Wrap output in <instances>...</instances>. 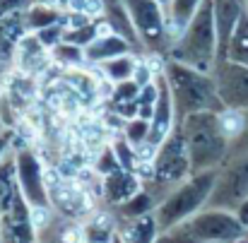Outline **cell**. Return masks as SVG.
<instances>
[{
  "instance_id": "21",
  "label": "cell",
  "mask_w": 248,
  "mask_h": 243,
  "mask_svg": "<svg viewBox=\"0 0 248 243\" xmlns=\"http://www.w3.org/2000/svg\"><path fill=\"white\" fill-rule=\"evenodd\" d=\"M19 193L17 183V168H15V157H7L0 164V214L12 205V200Z\"/></svg>"
},
{
  "instance_id": "13",
  "label": "cell",
  "mask_w": 248,
  "mask_h": 243,
  "mask_svg": "<svg viewBox=\"0 0 248 243\" xmlns=\"http://www.w3.org/2000/svg\"><path fill=\"white\" fill-rule=\"evenodd\" d=\"M140 190H142V178L135 171H128L123 166L101 176V197L108 200L111 205H123Z\"/></svg>"
},
{
  "instance_id": "27",
  "label": "cell",
  "mask_w": 248,
  "mask_h": 243,
  "mask_svg": "<svg viewBox=\"0 0 248 243\" xmlns=\"http://www.w3.org/2000/svg\"><path fill=\"white\" fill-rule=\"evenodd\" d=\"M65 27L58 22V24H53V27H46V29H41V31H36V36H39V41L51 51V48H56L58 44H63L65 41Z\"/></svg>"
},
{
  "instance_id": "19",
  "label": "cell",
  "mask_w": 248,
  "mask_h": 243,
  "mask_svg": "<svg viewBox=\"0 0 248 243\" xmlns=\"http://www.w3.org/2000/svg\"><path fill=\"white\" fill-rule=\"evenodd\" d=\"M63 19V10L58 7H51V5H41V2H31L27 10H24V27L27 31L36 34L46 27H53Z\"/></svg>"
},
{
  "instance_id": "35",
  "label": "cell",
  "mask_w": 248,
  "mask_h": 243,
  "mask_svg": "<svg viewBox=\"0 0 248 243\" xmlns=\"http://www.w3.org/2000/svg\"><path fill=\"white\" fill-rule=\"evenodd\" d=\"M244 2H246V10H248V0H244Z\"/></svg>"
},
{
  "instance_id": "15",
  "label": "cell",
  "mask_w": 248,
  "mask_h": 243,
  "mask_svg": "<svg viewBox=\"0 0 248 243\" xmlns=\"http://www.w3.org/2000/svg\"><path fill=\"white\" fill-rule=\"evenodd\" d=\"M133 51V44L128 39H123L121 34L116 31H106L101 34L96 41H92L87 48H84V58L87 63H104V61H111V58H118V56H125Z\"/></svg>"
},
{
  "instance_id": "24",
  "label": "cell",
  "mask_w": 248,
  "mask_h": 243,
  "mask_svg": "<svg viewBox=\"0 0 248 243\" xmlns=\"http://www.w3.org/2000/svg\"><path fill=\"white\" fill-rule=\"evenodd\" d=\"M155 207H157L155 195H152V193H147V190H140L138 195H133L128 202H123V205H121V214H123V217L140 219V217H145V214H152V210H155Z\"/></svg>"
},
{
  "instance_id": "23",
  "label": "cell",
  "mask_w": 248,
  "mask_h": 243,
  "mask_svg": "<svg viewBox=\"0 0 248 243\" xmlns=\"http://www.w3.org/2000/svg\"><path fill=\"white\" fill-rule=\"evenodd\" d=\"M227 61H234V63H241L248 68V10L244 12L234 36H232V44H229V51H227Z\"/></svg>"
},
{
  "instance_id": "6",
  "label": "cell",
  "mask_w": 248,
  "mask_h": 243,
  "mask_svg": "<svg viewBox=\"0 0 248 243\" xmlns=\"http://www.w3.org/2000/svg\"><path fill=\"white\" fill-rule=\"evenodd\" d=\"M188 176H193L190 168V154H188V145H186V135L183 130L176 125L171 130V135L157 150V157L152 162V181L159 185H173L186 181Z\"/></svg>"
},
{
  "instance_id": "26",
  "label": "cell",
  "mask_w": 248,
  "mask_h": 243,
  "mask_svg": "<svg viewBox=\"0 0 248 243\" xmlns=\"http://www.w3.org/2000/svg\"><path fill=\"white\" fill-rule=\"evenodd\" d=\"M150 128H152V121H147V118H130V121H125L123 135H125V140L133 147H140V145H145L150 140Z\"/></svg>"
},
{
  "instance_id": "8",
  "label": "cell",
  "mask_w": 248,
  "mask_h": 243,
  "mask_svg": "<svg viewBox=\"0 0 248 243\" xmlns=\"http://www.w3.org/2000/svg\"><path fill=\"white\" fill-rule=\"evenodd\" d=\"M48 183V197L51 207L58 210L68 219H82L94 210L92 193L84 188L78 178H68L58 171H46Z\"/></svg>"
},
{
  "instance_id": "29",
  "label": "cell",
  "mask_w": 248,
  "mask_h": 243,
  "mask_svg": "<svg viewBox=\"0 0 248 243\" xmlns=\"http://www.w3.org/2000/svg\"><path fill=\"white\" fill-rule=\"evenodd\" d=\"M12 140H15V130L12 128L0 130V164L5 162V154L12 152Z\"/></svg>"
},
{
  "instance_id": "10",
  "label": "cell",
  "mask_w": 248,
  "mask_h": 243,
  "mask_svg": "<svg viewBox=\"0 0 248 243\" xmlns=\"http://www.w3.org/2000/svg\"><path fill=\"white\" fill-rule=\"evenodd\" d=\"M248 197V152L236 157L224 171H219L217 188L210 197V207L236 212V207Z\"/></svg>"
},
{
  "instance_id": "30",
  "label": "cell",
  "mask_w": 248,
  "mask_h": 243,
  "mask_svg": "<svg viewBox=\"0 0 248 243\" xmlns=\"http://www.w3.org/2000/svg\"><path fill=\"white\" fill-rule=\"evenodd\" d=\"M234 214L239 217V222H241V224L248 229V197L241 202V205H239V207H236V212H234Z\"/></svg>"
},
{
  "instance_id": "36",
  "label": "cell",
  "mask_w": 248,
  "mask_h": 243,
  "mask_svg": "<svg viewBox=\"0 0 248 243\" xmlns=\"http://www.w3.org/2000/svg\"><path fill=\"white\" fill-rule=\"evenodd\" d=\"M51 243H61V241H51Z\"/></svg>"
},
{
  "instance_id": "1",
  "label": "cell",
  "mask_w": 248,
  "mask_h": 243,
  "mask_svg": "<svg viewBox=\"0 0 248 243\" xmlns=\"http://www.w3.org/2000/svg\"><path fill=\"white\" fill-rule=\"evenodd\" d=\"M169 61L190 65L202 73H215L219 61V39L215 27L212 0H205L188 27L169 46Z\"/></svg>"
},
{
  "instance_id": "3",
  "label": "cell",
  "mask_w": 248,
  "mask_h": 243,
  "mask_svg": "<svg viewBox=\"0 0 248 243\" xmlns=\"http://www.w3.org/2000/svg\"><path fill=\"white\" fill-rule=\"evenodd\" d=\"M188 145L190 154V168L193 173H202L210 168H217L229 154V137L222 128L219 111H200L186 116L181 123H176Z\"/></svg>"
},
{
  "instance_id": "9",
  "label": "cell",
  "mask_w": 248,
  "mask_h": 243,
  "mask_svg": "<svg viewBox=\"0 0 248 243\" xmlns=\"http://www.w3.org/2000/svg\"><path fill=\"white\" fill-rule=\"evenodd\" d=\"M15 168H17V183L31 210H48V183H46V166L31 150H17L15 152ZM53 210V207H51Z\"/></svg>"
},
{
  "instance_id": "7",
  "label": "cell",
  "mask_w": 248,
  "mask_h": 243,
  "mask_svg": "<svg viewBox=\"0 0 248 243\" xmlns=\"http://www.w3.org/2000/svg\"><path fill=\"white\" fill-rule=\"evenodd\" d=\"M186 227L190 229L198 243H236L248 231L236 214H232L229 210H217V207H210L186 219Z\"/></svg>"
},
{
  "instance_id": "14",
  "label": "cell",
  "mask_w": 248,
  "mask_h": 243,
  "mask_svg": "<svg viewBox=\"0 0 248 243\" xmlns=\"http://www.w3.org/2000/svg\"><path fill=\"white\" fill-rule=\"evenodd\" d=\"M15 58H17L19 73L31 75V77L41 75V73L53 63L51 51H48V48L39 41V36H36V34H31V31H27V34L19 39V46H17Z\"/></svg>"
},
{
  "instance_id": "17",
  "label": "cell",
  "mask_w": 248,
  "mask_h": 243,
  "mask_svg": "<svg viewBox=\"0 0 248 243\" xmlns=\"http://www.w3.org/2000/svg\"><path fill=\"white\" fill-rule=\"evenodd\" d=\"M63 82L73 89V94L78 96L80 106H84V108H89L99 101V80L94 75L84 73L80 68H73V70H68Z\"/></svg>"
},
{
  "instance_id": "34",
  "label": "cell",
  "mask_w": 248,
  "mask_h": 243,
  "mask_svg": "<svg viewBox=\"0 0 248 243\" xmlns=\"http://www.w3.org/2000/svg\"><path fill=\"white\" fill-rule=\"evenodd\" d=\"M0 243H2V231H0Z\"/></svg>"
},
{
  "instance_id": "16",
  "label": "cell",
  "mask_w": 248,
  "mask_h": 243,
  "mask_svg": "<svg viewBox=\"0 0 248 243\" xmlns=\"http://www.w3.org/2000/svg\"><path fill=\"white\" fill-rule=\"evenodd\" d=\"M27 34V27H24V12L19 15H10L5 19H0V63L15 58L17 53V46H19V39Z\"/></svg>"
},
{
  "instance_id": "28",
  "label": "cell",
  "mask_w": 248,
  "mask_h": 243,
  "mask_svg": "<svg viewBox=\"0 0 248 243\" xmlns=\"http://www.w3.org/2000/svg\"><path fill=\"white\" fill-rule=\"evenodd\" d=\"M31 5V0H0V19L10 17V15H19Z\"/></svg>"
},
{
  "instance_id": "11",
  "label": "cell",
  "mask_w": 248,
  "mask_h": 243,
  "mask_svg": "<svg viewBox=\"0 0 248 243\" xmlns=\"http://www.w3.org/2000/svg\"><path fill=\"white\" fill-rule=\"evenodd\" d=\"M217 94L224 108L248 111V68L234 61H219L215 68Z\"/></svg>"
},
{
  "instance_id": "5",
  "label": "cell",
  "mask_w": 248,
  "mask_h": 243,
  "mask_svg": "<svg viewBox=\"0 0 248 243\" xmlns=\"http://www.w3.org/2000/svg\"><path fill=\"white\" fill-rule=\"evenodd\" d=\"M128 17L142 41V46L152 51H162L166 44L171 46L169 17L162 0H123Z\"/></svg>"
},
{
  "instance_id": "2",
  "label": "cell",
  "mask_w": 248,
  "mask_h": 243,
  "mask_svg": "<svg viewBox=\"0 0 248 243\" xmlns=\"http://www.w3.org/2000/svg\"><path fill=\"white\" fill-rule=\"evenodd\" d=\"M164 75L171 87L173 108H176V123H181L190 113L200 111H222V101L217 94V82L212 73L195 70L190 65L169 61L164 63Z\"/></svg>"
},
{
  "instance_id": "31",
  "label": "cell",
  "mask_w": 248,
  "mask_h": 243,
  "mask_svg": "<svg viewBox=\"0 0 248 243\" xmlns=\"http://www.w3.org/2000/svg\"><path fill=\"white\" fill-rule=\"evenodd\" d=\"M31 2H41V5H51V7H58V10H68V0H31Z\"/></svg>"
},
{
  "instance_id": "18",
  "label": "cell",
  "mask_w": 248,
  "mask_h": 243,
  "mask_svg": "<svg viewBox=\"0 0 248 243\" xmlns=\"http://www.w3.org/2000/svg\"><path fill=\"white\" fill-rule=\"evenodd\" d=\"M202 2H205V0H171V2L166 5L171 44H173V39H178V34L188 27V22L195 17V12L200 10Z\"/></svg>"
},
{
  "instance_id": "20",
  "label": "cell",
  "mask_w": 248,
  "mask_h": 243,
  "mask_svg": "<svg viewBox=\"0 0 248 243\" xmlns=\"http://www.w3.org/2000/svg\"><path fill=\"white\" fill-rule=\"evenodd\" d=\"M138 65H140V61H138L133 53H125V56H118V58H111V61L99 63V70L106 75L108 82L121 84V82H128L135 77Z\"/></svg>"
},
{
  "instance_id": "22",
  "label": "cell",
  "mask_w": 248,
  "mask_h": 243,
  "mask_svg": "<svg viewBox=\"0 0 248 243\" xmlns=\"http://www.w3.org/2000/svg\"><path fill=\"white\" fill-rule=\"evenodd\" d=\"M157 234H159V227H157V217L155 214H145L140 219H135L128 231H125V243H155L157 241Z\"/></svg>"
},
{
  "instance_id": "33",
  "label": "cell",
  "mask_w": 248,
  "mask_h": 243,
  "mask_svg": "<svg viewBox=\"0 0 248 243\" xmlns=\"http://www.w3.org/2000/svg\"><path fill=\"white\" fill-rule=\"evenodd\" d=\"M169 2H171V0H162V5H164V7H166V5H169Z\"/></svg>"
},
{
  "instance_id": "32",
  "label": "cell",
  "mask_w": 248,
  "mask_h": 243,
  "mask_svg": "<svg viewBox=\"0 0 248 243\" xmlns=\"http://www.w3.org/2000/svg\"><path fill=\"white\" fill-rule=\"evenodd\" d=\"M111 243H125V239H123L121 234H116V236H113V241H111Z\"/></svg>"
},
{
  "instance_id": "25",
  "label": "cell",
  "mask_w": 248,
  "mask_h": 243,
  "mask_svg": "<svg viewBox=\"0 0 248 243\" xmlns=\"http://www.w3.org/2000/svg\"><path fill=\"white\" fill-rule=\"evenodd\" d=\"M51 56H53V63H58L63 68H70V70L73 68H82V63H87L84 48L75 46V44H68V41H63L56 48H51Z\"/></svg>"
},
{
  "instance_id": "12",
  "label": "cell",
  "mask_w": 248,
  "mask_h": 243,
  "mask_svg": "<svg viewBox=\"0 0 248 243\" xmlns=\"http://www.w3.org/2000/svg\"><path fill=\"white\" fill-rule=\"evenodd\" d=\"M212 12H215L217 39H219V61H227V51H229L232 36L246 12V2L244 0H212Z\"/></svg>"
},
{
  "instance_id": "4",
  "label": "cell",
  "mask_w": 248,
  "mask_h": 243,
  "mask_svg": "<svg viewBox=\"0 0 248 243\" xmlns=\"http://www.w3.org/2000/svg\"><path fill=\"white\" fill-rule=\"evenodd\" d=\"M217 181H219V168H210L202 173H193L176 190H171L169 197L157 207V214H155L159 234L183 224L190 217H195L210 202V197L217 188Z\"/></svg>"
}]
</instances>
